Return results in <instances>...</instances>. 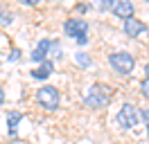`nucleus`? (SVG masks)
<instances>
[{"instance_id":"1","label":"nucleus","mask_w":149,"mask_h":144,"mask_svg":"<svg viewBox=\"0 0 149 144\" xmlns=\"http://www.w3.org/2000/svg\"><path fill=\"white\" fill-rule=\"evenodd\" d=\"M113 99V90L104 83H97V86H91L84 95V104L88 108H102L106 106L109 101Z\"/></svg>"},{"instance_id":"2","label":"nucleus","mask_w":149,"mask_h":144,"mask_svg":"<svg viewBox=\"0 0 149 144\" xmlns=\"http://www.w3.org/2000/svg\"><path fill=\"white\" fill-rule=\"evenodd\" d=\"M109 63H111V68L115 72H120V74H129L131 70H133V56H131L129 52H115L109 56Z\"/></svg>"},{"instance_id":"3","label":"nucleus","mask_w":149,"mask_h":144,"mask_svg":"<svg viewBox=\"0 0 149 144\" xmlns=\"http://www.w3.org/2000/svg\"><path fill=\"white\" fill-rule=\"evenodd\" d=\"M36 101L47 110H56L59 106V90L54 86H43V88L36 92Z\"/></svg>"},{"instance_id":"4","label":"nucleus","mask_w":149,"mask_h":144,"mask_svg":"<svg viewBox=\"0 0 149 144\" xmlns=\"http://www.w3.org/2000/svg\"><path fill=\"white\" fill-rule=\"evenodd\" d=\"M138 119H140V113L131 106V104H124V106L120 108V113H118V124H120L122 128H133V126H138Z\"/></svg>"},{"instance_id":"5","label":"nucleus","mask_w":149,"mask_h":144,"mask_svg":"<svg viewBox=\"0 0 149 144\" xmlns=\"http://www.w3.org/2000/svg\"><path fill=\"white\" fill-rule=\"evenodd\" d=\"M63 29L70 38H81V36L88 34V23L81 20V18H70V20H65Z\"/></svg>"},{"instance_id":"6","label":"nucleus","mask_w":149,"mask_h":144,"mask_svg":"<svg viewBox=\"0 0 149 144\" xmlns=\"http://www.w3.org/2000/svg\"><path fill=\"white\" fill-rule=\"evenodd\" d=\"M111 11L118 18H131V14H133V2H131V0H113Z\"/></svg>"},{"instance_id":"7","label":"nucleus","mask_w":149,"mask_h":144,"mask_svg":"<svg viewBox=\"0 0 149 144\" xmlns=\"http://www.w3.org/2000/svg\"><path fill=\"white\" fill-rule=\"evenodd\" d=\"M145 29H147L145 23H140L136 18H124V32H127V36H140Z\"/></svg>"},{"instance_id":"8","label":"nucleus","mask_w":149,"mask_h":144,"mask_svg":"<svg viewBox=\"0 0 149 144\" xmlns=\"http://www.w3.org/2000/svg\"><path fill=\"white\" fill-rule=\"evenodd\" d=\"M52 61H41V65H38L36 70H32V77L34 79H47L50 74H52Z\"/></svg>"},{"instance_id":"9","label":"nucleus","mask_w":149,"mask_h":144,"mask_svg":"<svg viewBox=\"0 0 149 144\" xmlns=\"http://www.w3.org/2000/svg\"><path fill=\"white\" fill-rule=\"evenodd\" d=\"M47 50H50V41H41V43H38V47L34 50V52H32V61H36V63L45 61Z\"/></svg>"},{"instance_id":"10","label":"nucleus","mask_w":149,"mask_h":144,"mask_svg":"<svg viewBox=\"0 0 149 144\" xmlns=\"http://www.w3.org/2000/svg\"><path fill=\"white\" fill-rule=\"evenodd\" d=\"M18 122H20V113H9V133H11V135L16 133Z\"/></svg>"},{"instance_id":"11","label":"nucleus","mask_w":149,"mask_h":144,"mask_svg":"<svg viewBox=\"0 0 149 144\" xmlns=\"http://www.w3.org/2000/svg\"><path fill=\"white\" fill-rule=\"evenodd\" d=\"M77 63H79V65H84V68H88V65H91V59H88V54L79 52V54H77Z\"/></svg>"},{"instance_id":"12","label":"nucleus","mask_w":149,"mask_h":144,"mask_svg":"<svg viewBox=\"0 0 149 144\" xmlns=\"http://www.w3.org/2000/svg\"><path fill=\"white\" fill-rule=\"evenodd\" d=\"M11 18H14V16H11L9 11H2V9H0V25H9Z\"/></svg>"},{"instance_id":"13","label":"nucleus","mask_w":149,"mask_h":144,"mask_svg":"<svg viewBox=\"0 0 149 144\" xmlns=\"http://www.w3.org/2000/svg\"><path fill=\"white\" fill-rule=\"evenodd\" d=\"M93 5H95V7H100V9H111L113 0H93Z\"/></svg>"},{"instance_id":"14","label":"nucleus","mask_w":149,"mask_h":144,"mask_svg":"<svg viewBox=\"0 0 149 144\" xmlns=\"http://www.w3.org/2000/svg\"><path fill=\"white\" fill-rule=\"evenodd\" d=\"M142 92H145V97H149V77L145 79V83H142Z\"/></svg>"},{"instance_id":"15","label":"nucleus","mask_w":149,"mask_h":144,"mask_svg":"<svg viewBox=\"0 0 149 144\" xmlns=\"http://www.w3.org/2000/svg\"><path fill=\"white\" fill-rule=\"evenodd\" d=\"M20 5H27V7H34V5H38V0H20Z\"/></svg>"},{"instance_id":"16","label":"nucleus","mask_w":149,"mask_h":144,"mask_svg":"<svg viewBox=\"0 0 149 144\" xmlns=\"http://www.w3.org/2000/svg\"><path fill=\"white\" fill-rule=\"evenodd\" d=\"M77 43H79V45H86V43H88V36H81V38H77Z\"/></svg>"},{"instance_id":"17","label":"nucleus","mask_w":149,"mask_h":144,"mask_svg":"<svg viewBox=\"0 0 149 144\" xmlns=\"http://www.w3.org/2000/svg\"><path fill=\"white\" fill-rule=\"evenodd\" d=\"M2 101H5V92H2V88H0V106H2Z\"/></svg>"},{"instance_id":"18","label":"nucleus","mask_w":149,"mask_h":144,"mask_svg":"<svg viewBox=\"0 0 149 144\" xmlns=\"http://www.w3.org/2000/svg\"><path fill=\"white\" fill-rule=\"evenodd\" d=\"M145 72H147V77H149V63H147V65H145Z\"/></svg>"},{"instance_id":"19","label":"nucleus","mask_w":149,"mask_h":144,"mask_svg":"<svg viewBox=\"0 0 149 144\" xmlns=\"http://www.w3.org/2000/svg\"><path fill=\"white\" fill-rule=\"evenodd\" d=\"M147 131H149V122H147Z\"/></svg>"},{"instance_id":"20","label":"nucleus","mask_w":149,"mask_h":144,"mask_svg":"<svg viewBox=\"0 0 149 144\" xmlns=\"http://www.w3.org/2000/svg\"><path fill=\"white\" fill-rule=\"evenodd\" d=\"M147 2H149V0H147Z\"/></svg>"},{"instance_id":"21","label":"nucleus","mask_w":149,"mask_h":144,"mask_svg":"<svg viewBox=\"0 0 149 144\" xmlns=\"http://www.w3.org/2000/svg\"><path fill=\"white\" fill-rule=\"evenodd\" d=\"M147 113H149V110H147Z\"/></svg>"}]
</instances>
